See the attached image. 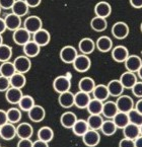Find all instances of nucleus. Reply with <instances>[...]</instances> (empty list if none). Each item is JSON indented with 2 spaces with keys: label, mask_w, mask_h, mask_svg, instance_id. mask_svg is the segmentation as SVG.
<instances>
[{
  "label": "nucleus",
  "mask_w": 142,
  "mask_h": 147,
  "mask_svg": "<svg viewBox=\"0 0 142 147\" xmlns=\"http://www.w3.org/2000/svg\"><path fill=\"white\" fill-rule=\"evenodd\" d=\"M72 65H73V68L77 72L84 73V72H87L89 70V68L91 66V58L88 57V55L78 54V56L76 57V59L72 63Z\"/></svg>",
  "instance_id": "f257e3e1"
},
{
  "label": "nucleus",
  "mask_w": 142,
  "mask_h": 147,
  "mask_svg": "<svg viewBox=\"0 0 142 147\" xmlns=\"http://www.w3.org/2000/svg\"><path fill=\"white\" fill-rule=\"evenodd\" d=\"M112 35L117 40H124L128 37L130 32L129 26L124 22H115L112 26Z\"/></svg>",
  "instance_id": "f03ea898"
},
{
  "label": "nucleus",
  "mask_w": 142,
  "mask_h": 147,
  "mask_svg": "<svg viewBox=\"0 0 142 147\" xmlns=\"http://www.w3.org/2000/svg\"><path fill=\"white\" fill-rule=\"evenodd\" d=\"M59 56H60L62 62L66 63V64H72L76 57L78 56L77 49L73 46H65L61 49Z\"/></svg>",
  "instance_id": "7ed1b4c3"
},
{
  "label": "nucleus",
  "mask_w": 142,
  "mask_h": 147,
  "mask_svg": "<svg viewBox=\"0 0 142 147\" xmlns=\"http://www.w3.org/2000/svg\"><path fill=\"white\" fill-rule=\"evenodd\" d=\"M53 88L59 94L65 92V91H69L71 88L70 79L65 75L57 76L54 79V81H53Z\"/></svg>",
  "instance_id": "20e7f679"
},
{
  "label": "nucleus",
  "mask_w": 142,
  "mask_h": 147,
  "mask_svg": "<svg viewBox=\"0 0 142 147\" xmlns=\"http://www.w3.org/2000/svg\"><path fill=\"white\" fill-rule=\"evenodd\" d=\"M24 28L26 30L34 35V32H37L38 30H40L41 28H43V22L42 20L37 16V15H30L28 18H26L24 22Z\"/></svg>",
  "instance_id": "39448f33"
},
{
  "label": "nucleus",
  "mask_w": 142,
  "mask_h": 147,
  "mask_svg": "<svg viewBox=\"0 0 142 147\" xmlns=\"http://www.w3.org/2000/svg\"><path fill=\"white\" fill-rule=\"evenodd\" d=\"M82 138V142L85 146L87 147H95L99 144L101 141V134L97 130H91L89 129L83 136Z\"/></svg>",
  "instance_id": "423d86ee"
},
{
  "label": "nucleus",
  "mask_w": 142,
  "mask_h": 147,
  "mask_svg": "<svg viewBox=\"0 0 142 147\" xmlns=\"http://www.w3.org/2000/svg\"><path fill=\"white\" fill-rule=\"evenodd\" d=\"M13 64L15 66L16 72L22 74H26V72H28L30 70V67H32L30 59L28 56H26V55L16 57L14 59V61H13Z\"/></svg>",
  "instance_id": "0eeeda50"
},
{
  "label": "nucleus",
  "mask_w": 142,
  "mask_h": 147,
  "mask_svg": "<svg viewBox=\"0 0 142 147\" xmlns=\"http://www.w3.org/2000/svg\"><path fill=\"white\" fill-rule=\"evenodd\" d=\"M117 107H118L119 112H124V113H129L131 110L134 109V100L131 96L129 95L122 94L119 97H117L116 100Z\"/></svg>",
  "instance_id": "6e6552de"
},
{
  "label": "nucleus",
  "mask_w": 142,
  "mask_h": 147,
  "mask_svg": "<svg viewBox=\"0 0 142 147\" xmlns=\"http://www.w3.org/2000/svg\"><path fill=\"white\" fill-rule=\"evenodd\" d=\"M111 54H112L113 60L118 63H124L130 55L127 47L123 45H119L113 48L112 51H111Z\"/></svg>",
  "instance_id": "1a4fd4ad"
},
{
  "label": "nucleus",
  "mask_w": 142,
  "mask_h": 147,
  "mask_svg": "<svg viewBox=\"0 0 142 147\" xmlns=\"http://www.w3.org/2000/svg\"><path fill=\"white\" fill-rule=\"evenodd\" d=\"M12 39L16 45L24 46L30 41V32L24 28H20L13 32Z\"/></svg>",
  "instance_id": "9d476101"
},
{
  "label": "nucleus",
  "mask_w": 142,
  "mask_h": 147,
  "mask_svg": "<svg viewBox=\"0 0 142 147\" xmlns=\"http://www.w3.org/2000/svg\"><path fill=\"white\" fill-rule=\"evenodd\" d=\"M28 119L34 123H40L42 122L46 117V111L40 105H34L32 109L28 112Z\"/></svg>",
  "instance_id": "9b49d317"
},
{
  "label": "nucleus",
  "mask_w": 142,
  "mask_h": 147,
  "mask_svg": "<svg viewBox=\"0 0 142 147\" xmlns=\"http://www.w3.org/2000/svg\"><path fill=\"white\" fill-rule=\"evenodd\" d=\"M34 135V128L30 123H20L16 126V136L20 139H30Z\"/></svg>",
  "instance_id": "f8f14e48"
},
{
  "label": "nucleus",
  "mask_w": 142,
  "mask_h": 147,
  "mask_svg": "<svg viewBox=\"0 0 142 147\" xmlns=\"http://www.w3.org/2000/svg\"><path fill=\"white\" fill-rule=\"evenodd\" d=\"M119 79H120L121 83L123 84L125 89H131L138 81L137 74L134 73V72L127 71V70L124 73H122V75L120 76Z\"/></svg>",
  "instance_id": "ddd939ff"
},
{
  "label": "nucleus",
  "mask_w": 142,
  "mask_h": 147,
  "mask_svg": "<svg viewBox=\"0 0 142 147\" xmlns=\"http://www.w3.org/2000/svg\"><path fill=\"white\" fill-rule=\"evenodd\" d=\"M124 65H125L127 71L137 73V71L142 65V60L138 55H129L127 60L124 62Z\"/></svg>",
  "instance_id": "4468645a"
},
{
  "label": "nucleus",
  "mask_w": 142,
  "mask_h": 147,
  "mask_svg": "<svg viewBox=\"0 0 142 147\" xmlns=\"http://www.w3.org/2000/svg\"><path fill=\"white\" fill-rule=\"evenodd\" d=\"M112 13V6L107 1H99L95 6V14L99 18H107Z\"/></svg>",
  "instance_id": "2eb2a0df"
},
{
  "label": "nucleus",
  "mask_w": 142,
  "mask_h": 147,
  "mask_svg": "<svg viewBox=\"0 0 142 147\" xmlns=\"http://www.w3.org/2000/svg\"><path fill=\"white\" fill-rule=\"evenodd\" d=\"M16 136V127L12 123H6L0 127V137L6 141L12 140Z\"/></svg>",
  "instance_id": "dca6fc26"
},
{
  "label": "nucleus",
  "mask_w": 142,
  "mask_h": 147,
  "mask_svg": "<svg viewBox=\"0 0 142 147\" xmlns=\"http://www.w3.org/2000/svg\"><path fill=\"white\" fill-rule=\"evenodd\" d=\"M95 42L91 38H83L78 43V50L81 54L89 55L95 50Z\"/></svg>",
  "instance_id": "f3484780"
},
{
  "label": "nucleus",
  "mask_w": 142,
  "mask_h": 147,
  "mask_svg": "<svg viewBox=\"0 0 142 147\" xmlns=\"http://www.w3.org/2000/svg\"><path fill=\"white\" fill-rule=\"evenodd\" d=\"M95 47L101 53L111 52L113 49V41L108 36H101L95 41Z\"/></svg>",
  "instance_id": "a211bd4d"
},
{
  "label": "nucleus",
  "mask_w": 142,
  "mask_h": 147,
  "mask_svg": "<svg viewBox=\"0 0 142 147\" xmlns=\"http://www.w3.org/2000/svg\"><path fill=\"white\" fill-rule=\"evenodd\" d=\"M91 97L89 93L83 92V91H77L74 93V106L77 107L78 109H86L91 102Z\"/></svg>",
  "instance_id": "6ab92c4d"
},
{
  "label": "nucleus",
  "mask_w": 142,
  "mask_h": 147,
  "mask_svg": "<svg viewBox=\"0 0 142 147\" xmlns=\"http://www.w3.org/2000/svg\"><path fill=\"white\" fill-rule=\"evenodd\" d=\"M22 96H24V93L22 89L15 88L12 86L5 92V98L10 105H18Z\"/></svg>",
  "instance_id": "aec40b11"
},
{
  "label": "nucleus",
  "mask_w": 142,
  "mask_h": 147,
  "mask_svg": "<svg viewBox=\"0 0 142 147\" xmlns=\"http://www.w3.org/2000/svg\"><path fill=\"white\" fill-rule=\"evenodd\" d=\"M5 24H6L7 30H11V32H14L17 28H22V18H20L18 15L14 14V13H9L4 18Z\"/></svg>",
  "instance_id": "412c9836"
},
{
  "label": "nucleus",
  "mask_w": 142,
  "mask_h": 147,
  "mask_svg": "<svg viewBox=\"0 0 142 147\" xmlns=\"http://www.w3.org/2000/svg\"><path fill=\"white\" fill-rule=\"evenodd\" d=\"M118 112L119 110H118V107H117L116 102L107 100V102H103V113H101L103 117L107 118V119H113L118 114Z\"/></svg>",
  "instance_id": "4be33fe9"
},
{
  "label": "nucleus",
  "mask_w": 142,
  "mask_h": 147,
  "mask_svg": "<svg viewBox=\"0 0 142 147\" xmlns=\"http://www.w3.org/2000/svg\"><path fill=\"white\" fill-rule=\"evenodd\" d=\"M50 40H51L50 32L47 30H45V28H41L37 32H34V37H32V41L36 42L40 47L47 46L50 43Z\"/></svg>",
  "instance_id": "5701e85b"
},
{
  "label": "nucleus",
  "mask_w": 142,
  "mask_h": 147,
  "mask_svg": "<svg viewBox=\"0 0 142 147\" xmlns=\"http://www.w3.org/2000/svg\"><path fill=\"white\" fill-rule=\"evenodd\" d=\"M107 86H108L109 92H110V96L113 97H119L120 95H122L123 91L125 89L121 83L120 79H112L107 84Z\"/></svg>",
  "instance_id": "b1692460"
},
{
  "label": "nucleus",
  "mask_w": 142,
  "mask_h": 147,
  "mask_svg": "<svg viewBox=\"0 0 142 147\" xmlns=\"http://www.w3.org/2000/svg\"><path fill=\"white\" fill-rule=\"evenodd\" d=\"M93 98L101 100V102H107L110 97V92H109L108 86L105 84H97L93 91Z\"/></svg>",
  "instance_id": "393cba45"
},
{
  "label": "nucleus",
  "mask_w": 142,
  "mask_h": 147,
  "mask_svg": "<svg viewBox=\"0 0 142 147\" xmlns=\"http://www.w3.org/2000/svg\"><path fill=\"white\" fill-rule=\"evenodd\" d=\"M58 102L64 109L72 108L74 106V93L70 90L60 93L58 96Z\"/></svg>",
  "instance_id": "a878e982"
},
{
  "label": "nucleus",
  "mask_w": 142,
  "mask_h": 147,
  "mask_svg": "<svg viewBox=\"0 0 142 147\" xmlns=\"http://www.w3.org/2000/svg\"><path fill=\"white\" fill-rule=\"evenodd\" d=\"M95 85H97L95 84V81L93 78L88 77V76H84L78 82V88H79L80 91H83V92L91 94V93H93Z\"/></svg>",
  "instance_id": "bb28decb"
},
{
  "label": "nucleus",
  "mask_w": 142,
  "mask_h": 147,
  "mask_svg": "<svg viewBox=\"0 0 142 147\" xmlns=\"http://www.w3.org/2000/svg\"><path fill=\"white\" fill-rule=\"evenodd\" d=\"M77 117L72 112H65L63 113L60 117V124L65 129H72L74 124L77 121Z\"/></svg>",
  "instance_id": "cd10ccee"
},
{
  "label": "nucleus",
  "mask_w": 142,
  "mask_h": 147,
  "mask_svg": "<svg viewBox=\"0 0 142 147\" xmlns=\"http://www.w3.org/2000/svg\"><path fill=\"white\" fill-rule=\"evenodd\" d=\"M123 135L125 138L135 140L137 137L140 136V127L137 125H134L132 123H129L125 128H123Z\"/></svg>",
  "instance_id": "c85d7f7f"
},
{
  "label": "nucleus",
  "mask_w": 142,
  "mask_h": 147,
  "mask_svg": "<svg viewBox=\"0 0 142 147\" xmlns=\"http://www.w3.org/2000/svg\"><path fill=\"white\" fill-rule=\"evenodd\" d=\"M22 47H24V55L28 56V58H34V57L38 56L40 54V51H41V47L34 41H30Z\"/></svg>",
  "instance_id": "c756f323"
},
{
  "label": "nucleus",
  "mask_w": 142,
  "mask_h": 147,
  "mask_svg": "<svg viewBox=\"0 0 142 147\" xmlns=\"http://www.w3.org/2000/svg\"><path fill=\"white\" fill-rule=\"evenodd\" d=\"M71 130H72V132H73L74 135H76L78 137H82L89 130L87 121L83 119H78Z\"/></svg>",
  "instance_id": "7c9ffc66"
},
{
  "label": "nucleus",
  "mask_w": 142,
  "mask_h": 147,
  "mask_svg": "<svg viewBox=\"0 0 142 147\" xmlns=\"http://www.w3.org/2000/svg\"><path fill=\"white\" fill-rule=\"evenodd\" d=\"M28 9H30V7H28V5L26 4L24 0H16L14 4H13L11 10H12V13L18 15L20 18H22V16L28 14Z\"/></svg>",
  "instance_id": "2f4dec72"
},
{
  "label": "nucleus",
  "mask_w": 142,
  "mask_h": 147,
  "mask_svg": "<svg viewBox=\"0 0 142 147\" xmlns=\"http://www.w3.org/2000/svg\"><path fill=\"white\" fill-rule=\"evenodd\" d=\"M38 139L49 143L54 139V131L49 126H43L38 131Z\"/></svg>",
  "instance_id": "473e14b6"
},
{
  "label": "nucleus",
  "mask_w": 142,
  "mask_h": 147,
  "mask_svg": "<svg viewBox=\"0 0 142 147\" xmlns=\"http://www.w3.org/2000/svg\"><path fill=\"white\" fill-rule=\"evenodd\" d=\"M91 28L97 32H105V30H107V28H108V22H107V18L95 16V18H93L91 20Z\"/></svg>",
  "instance_id": "72a5a7b5"
},
{
  "label": "nucleus",
  "mask_w": 142,
  "mask_h": 147,
  "mask_svg": "<svg viewBox=\"0 0 142 147\" xmlns=\"http://www.w3.org/2000/svg\"><path fill=\"white\" fill-rule=\"evenodd\" d=\"M117 130H118V128H117L116 124L114 123V121L112 119H107L103 121V126H101L99 131L105 136H113L117 132Z\"/></svg>",
  "instance_id": "f704fd0d"
},
{
  "label": "nucleus",
  "mask_w": 142,
  "mask_h": 147,
  "mask_svg": "<svg viewBox=\"0 0 142 147\" xmlns=\"http://www.w3.org/2000/svg\"><path fill=\"white\" fill-rule=\"evenodd\" d=\"M103 107V102H101V100H97V98H91L86 110L89 113V115H101Z\"/></svg>",
  "instance_id": "c9c22d12"
},
{
  "label": "nucleus",
  "mask_w": 142,
  "mask_h": 147,
  "mask_svg": "<svg viewBox=\"0 0 142 147\" xmlns=\"http://www.w3.org/2000/svg\"><path fill=\"white\" fill-rule=\"evenodd\" d=\"M86 121H87L89 129L99 131L105 120H103V117L101 115H89Z\"/></svg>",
  "instance_id": "e433bc0d"
},
{
  "label": "nucleus",
  "mask_w": 142,
  "mask_h": 147,
  "mask_svg": "<svg viewBox=\"0 0 142 147\" xmlns=\"http://www.w3.org/2000/svg\"><path fill=\"white\" fill-rule=\"evenodd\" d=\"M9 79H10V85L12 87H15V88L22 89L26 83V78L24 76V74L18 73V72L13 74Z\"/></svg>",
  "instance_id": "4c0bfd02"
},
{
  "label": "nucleus",
  "mask_w": 142,
  "mask_h": 147,
  "mask_svg": "<svg viewBox=\"0 0 142 147\" xmlns=\"http://www.w3.org/2000/svg\"><path fill=\"white\" fill-rule=\"evenodd\" d=\"M6 113H7V119H8L9 123L16 124V123H20V120H22V113L20 108L12 107V108L8 109L6 111Z\"/></svg>",
  "instance_id": "58836bf2"
},
{
  "label": "nucleus",
  "mask_w": 142,
  "mask_h": 147,
  "mask_svg": "<svg viewBox=\"0 0 142 147\" xmlns=\"http://www.w3.org/2000/svg\"><path fill=\"white\" fill-rule=\"evenodd\" d=\"M112 120L116 124L118 129H123V128H125L130 123L128 113H124V112H118V114Z\"/></svg>",
  "instance_id": "ea45409f"
},
{
  "label": "nucleus",
  "mask_w": 142,
  "mask_h": 147,
  "mask_svg": "<svg viewBox=\"0 0 142 147\" xmlns=\"http://www.w3.org/2000/svg\"><path fill=\"white\" fill-rule=\"evenodd\" d=\"M15 73H16V69H15L13 62L7 61V62H3L2 64L0 65V75L10 78Z\"/></svg>",
  "instance_id": "a19ab883"
},
{
  "label": "nucleus",
  "mask_w": 142,
  "mask_h": 147,
  "mask_svg": "<svg viewBox=\"0 0 142 147\" xmlns=\"http://www.w3.org/2000/svg\"><path fill=\"white\" fill-rule=\"evenodd\" d=\"M34 105L36 104H34V97L30 96V95H24L17 106H18V108H20V110L24 111V112H28Z\"/></svg>",
  "instance_id": "79ce46f5"
},
{
  "label": "nucleus",
  "mask_w": 142,
  "mask_h": 147,
  "mask_svg": "<svg viewBox=\"0 0 142 147\" xmlns=\"http://www.w3.org/2000/svg\"><path fill=\"white\" fill-rule=\"evenodd\" d=\"M12 57V48L6 44L0 46V62H7Z\"/></svg>",
  "instance_id": "37998d69"
},
{
  "label": "nucleus",
  "mask_w": 142,
  "mask_h": 147,
  "mask_svg": "<svg viewBox=\"0 0 142 147\" xmlns=\"http://www.w3.org/2000/svg\"><path fill=\"white\" fill-rule=\"evenodd\" d=\"M128 116H129L130 123L139 126V127L142 125V114L138 112L137 110H135V109L131 110L129 113H128Z\"/></svg>",
  "instance_id": "c03bdc74"
},
{
  "label": "nucleus",
  "mask_w": 142,
  "mask_h": 147,
  "mask_svg": "<svg viewBox=\"0 0 142 147\" xmlns=\"http://www.w3.org/2000/svg\"><path fill=\"white\" fill-rule=\"evenodd\" d=\"M10 87V79L0 75V92H6Z\"/></svg>",
  "instance_id": "a18cd8bd"
},
{
  "label": "nucleus",
  "mask_w": 142,
  "mask_h": 147,
  "mask_svg": "<svg viewBox=\"0 0 142 147\" xmlns=\"http://www.w3.org/2000/svg\"><path fill=\"white\" fill-rule=\"evenodd\" d=\"M132 93L137 98H142V81H137L133 87L131 88Z\"/></svg>",
  "instance_id": "49530a36"
},
{
  "label": "nucleus",
  "mask_w": 142,
  "mask_h": 147,
  "mask_svg": "<svg viewBox=\"0 0 142 147\" xmlns=\"http://www.w3.org/2000/svg\"><path fill=\"white\" fill-rule=\"evenodd\" d=\"M119 147H135V142L132 139H128L124 137L119 142Z\"/></svg>",
  "instance_id": "de8ad7c7"
},
{
  "label": "nucleus",
  "mask_w": 142,
  "mask_h": 147,
  "mask_svg": "<svg viewBox=\"0 0 142 147\" xmlns=\"http://www.w3.org/2000/svg\"><path fill=\"white\" fill-rule=\"evenodd\" d=\"M16 0H0V7L2 9H11Z\"/></svg>",
  "instance_id": "09e8293b"
},
{
  "label": "nucleus",
  "mask_w": 142,
  "mask_h": 147,
  "mask_svg": "<svg viewBox=\"0 0 142 147\" xmlns=\"http://www.w3.org/2000/svg\"><path fill=\"white\" fill-rule=\"evenodd\" d=\"M32 144H34V141H32L30 139H20L16 147H32Z\"/></svg>",
  "instance_id": "8fccbe9b"
},
{
  "label": "nucleus",
  "mask_w": 142,
  "mask_h": 147,
  "mask_svg": "<svg viewBox=\"0 0 142 147\" xmlns=\"http://www.w3.org/2000/svg\"><path fill=\"white\" fill-rule=\"evenodd\" d=\"M8 123V119H7V113L4 110H0V127L3 126L4 124Z\"/></svg>",
  "instance_id": "3c124183"
},
{
  "label": "nucleus",
  "mask_w": 142,
  "mask_h": 147,
  "mask_svg": "<svg viewBox=\"0 0 142 147\" xmlns=\"http://www.w3.org/2000/svg\"><path fill=\"white\" fill-rule=\"evenodd\" d=\"M26 2V4L28 5V7H32V8H34V7H38L40 4H41L42 0H24Z\"/></svg>",
  "instance_id": "603ef678"
},
{
  "label": "nucleus",
  "mask_w": 142,
  "mask_h": 147,
  "mask_svg": "<svg viewBox=\"0 0 142 147\" xmlns=\"http://www.w3.org/2000/svg\"><path fill=\"white\" fill-rule=\"evenodd\" d=\"M32 147H49V143L40 140V139H37L36 141H34Z\"/></svg>",
  "instance_id": "864d4df0"
},
{
  "label": "nucleus",
  "mask_w": 142,
  "mask_h": 147,
  "mask_svg": "<svg viewBox=\"0 0 142 147\" xmlns=\"http://www.w3.org/2000/svg\"><path fill=\"white\" fill-rule=\"evenodd\" d=\"M130 5L134 8L140 9L142 8V0H129Z\"/></svg>",
  "instance_id": "5fc2aeb1"
},
{
  "label": "nucleus",
  "mask_w": 142,
  "mask_h": 147,
  "mask_svg": "<svg viewBox=\"0 0 142 147\" xmlns=\"http://www.w3.org/2000/svg\"><path fill=\"white\" fill-rule=\"evenodd\" d=\"M6 30H7V28H6V24H5L4 18H0V35H2Z\"/></svg>",
  "instance_id": "6e6d98bb"
},
{
  "label": "nucleus",
  "mask_w": 142,
  "mask_h": 147,
  "mask_svg": "<svg viewBox=\"0 0 142 147\" xmlns=\"http://www.w3.org/2000/svg\"><path fill=\"white\" fill-rule=\"evenodd\" d=\"M134 109L137 110L139 113L142 114V98H139L137 102H135V106H134Z\"/></svg>",
  "instance_id": "4d7b16f0"
},
{
  "label": "nucleus",
  "mask_w": 142,
  "mask_h": 147,
  "mask_svg": "<svg viewBox=\"0 0 142 147\" xmlns=\"http://www.w3.org/2000/svg\"><path fill=\"white\" fill-rule=\"evenodd\" d=\"M134 142H135V147H142V135L137 137V138L134 140Z\"/></svg>",
  "instance_id": "13d9d810"
},
{
  "label": "nucleus",
  "mask_w": 142,
  "mask_h": 147,
  "mask_svg": "<svg viewBox=\"0 0 142 147\" xmlns=\"http://www.w3.org/2000/svg\"><path fill=\"white\" fill-rule=\"evenodd\" d=\"M137 77H139L140 79H141V81H142V65H141V67L139 68V70L137 71Z\"/></svg>",
  "instance_id": "bf43d9fd"
},
{
  "label": "nucleus",
  "mask_w": 142,
  "mask_h": 147,
  "mask_svg": "<svg viewBox=\"0 0 142 147\" xmlns=\"http://www.w3.org/2000/svg\"><path fill=\"white\" fill-rule=\"evenodd\" d=\"M3 44V38H2V35H0V46Z\"/></svg>",
  "instance_id": "052dcab7"
},
{
  "label": "nucleus",
  "mask_w": 142,
  "mask_h": 147,
  "mask_svg": "<svg viewBox=\"0 0 142 147\" xmlns=\"http://www.w3.org/2000/svg\"><path fill=\"white\" fill-rule=\"evenodd\" d=\"M140 135H142V125L140 126Z\"/></svg>",
  "instance_id": "680f3d73"
},
{
  "label": "nucleus",
  "mask_w": 142,
  "mask_h": 147,
  "mask_svg": "<svg viewBox=\"0 0 142 147\" xmlns=\"http://www.w3.org/2000/svg\"><path fill=\"white\" fill-rule=\"evenodd\" d=\"M140 30H141V32H142V22H141V24H140Z\"/></svg>",
  "instance_id": "e2e57ef3"
},
{
  "label": "nucleus",
  "mask_w": 142,
  "mask_h": 147,
  "mask_svg": "<svg viewBox=\"0 0 142 147\" xmlns=\"http://www.w3.org/2000/svg\"><path fill=\"white\" fill-rule=\"evenodd\" d=\"M1 9H2V8H1V7H0V12H1Z\"/></svg>",
  "instance_id": "0e129e2a"
},
{
  "label": "nucleus",
  "mask_w": 142,
  "mask_h": 147,
  "mask_svg": "<svg viewBox=\"0 0 142 147\" xmlns=\"http://www.w3.org/2000/svg\"><path fill=\"white\" fill-rule=\"evenodd\" d=\"M0 147H1V146H0Z\"/></svg>",
  "instance_id": "69168bd1"
}]
</instances>
